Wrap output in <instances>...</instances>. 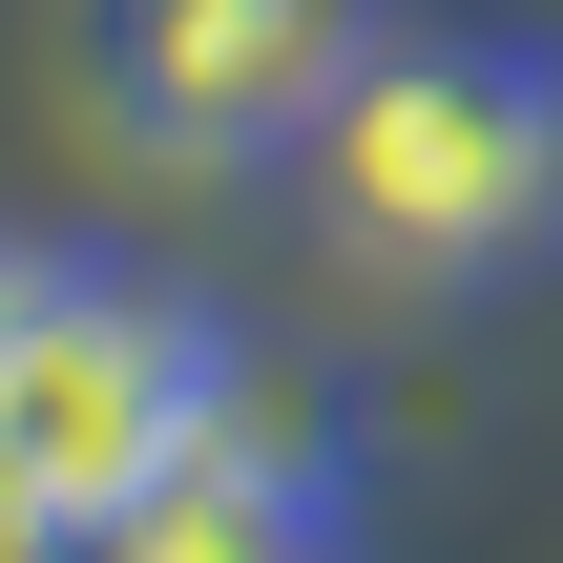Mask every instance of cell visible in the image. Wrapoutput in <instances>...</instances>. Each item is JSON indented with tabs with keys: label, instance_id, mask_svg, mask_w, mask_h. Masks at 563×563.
I'll list each match as a JSON object with an SVG mask.
<instances>
[{
	"label": "cell",
	"instance_id": "obj_1",
	"mask_svg": "<svg viewBox=\"0 0 563 563\" xmlns=\"http://www.w3.org/2000/svg\"><path fill=\"white\" fill-rule=\"evenodd\" d=\"M292 188H313L334 272L397 292V313H481V292L563 272V42L397 0L376 63L334 84V125L292 146Z\"/></svg>",
	"mask_w": 563,
	"mask_h": 563
},
{
	"label": "cell",
	"instance_id": "obj_2",
	"mask_svg": "<svg viewBox=\"0 0 563 563\" xmlns=\"http://www.w3.org/2000/svg\"><path fill=\"white\" fill-rule=\"evenodd\" d=\"M230 397H251V334H230L209 292H167V272H125V251H21V230H0V460H21L63 522L125 501V481H167Z\"/></svg>",
	"mask_w": 563,
	"mask_h": 563
},
{
	"label": "cell",
	"instance_id": "obj_3",
	"mask_svg": "<svg viewBox=\"0 0 563 563\" xmlns=\"http://www.w3.org/2000/svg\"><path fill=\"white\" fill-rule=\"evenodd\" d=\"M376 21H397V0H63V84H84V125H104L125 167H167V188H272V167L334 125V84L376 63Z\"/></svg>",
	"mask_w": 563,
	"mask_h": 563
},
{
	"label": "cell",
	"instance_id": "obj_4",
	"mask_svg": "<svg viewBox=\"0 0 563 563\" xmlns=\"http://www.w3.org/2000/svg\"><path fill=\"white\" fill-rule=\"evenodd\" d=\"M63 563H355V481H334V439L313 418H209L167 481H125V501H84Z\"/></svg>",
	"mask_w": 563,
	"mask_h": 563
},
{
	"label": "cell",
	"instance_id": "obj_5",
	"mask_svg": "<svg viewBox=\"0 0 563 563\" xmlns=\"http://www.w3.org/2000/svg\"><path fill=\"white\" fill-rule=\"evenodd\" d=\"M0 563H63V501H42L21 460H0Z\"/></svg>",
	"mask_w": 563,
	"mask_h": 563
}]
</instances>
